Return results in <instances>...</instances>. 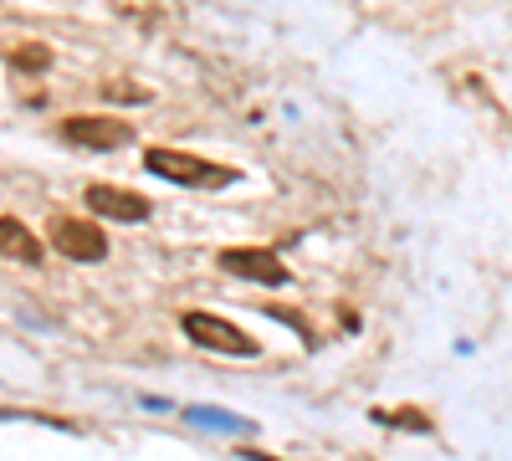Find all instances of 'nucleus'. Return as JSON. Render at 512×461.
Masks as SVG:
<instances>
[{"mask_svg": "<svg viewBox=\"0 0 512 461\" xmlns=\"http://www.w3.org/2000/svg\"><path fill=\"white\" fill-rule=\"evenodd\" d=\"M52 246L67 262H103L108 257V236L93 221H57L52 226Z\"/></svg>", "mask_w": 512, "mask_h": 461, "instance_id": "5", "label": "nucleus"}, {"mask_svg": "<svg viewBox=\"0 0 512 461\" xmlns=\"http://www.w3.org/2000/svg\"><path fill=\"white\" fill-rule=\"evenodd\" d=\"M16 72H47L52 67V52L47 47H36V41H31V47H16Z\"/></svg>", "mask_w": 512, "mask_h": 461, "instance_id": "8", "label": "nucleus"}, {"mask_svg": "<svg viewBox=\"0 0 512 461\" xmlns=\"http://www.w3.org/2000/svg\"><path fill=\"white\" fill-rule=\"evenodd\" d=\"M88 205L98 216H108V221H149V200L134 195V190H118V185H93Z\"/></svg>", "mask_w": 512, "mask_h": 461, "instance_id": "6", "label": "nucleus"}, {"mask_svg": "<svg viewBox=\"0 0 512 461\" xmlns=\"http://www.w3.org/2000/svg\"><path fill=\"white\" fill-rule=\"evenodd\" d=\"M103 93H108L113 103H118V98H134V103L144 98V88H134V82H108V88H103Z\"/></svg>", "mask_w": 512, "mask_h": 461, "instance_id": "10", "label": "nucleus"}, {"mask_svg": "<svg viewBox=\"0 0 512 461\" xmlns=\"http://www.w3.org/2000/svg\"><path fill=\"white\" fill-rule=\"evenodd\" d=\"M0 257L36 267V262H41V241H36V231H26L16 216H0Z\"/></svg>", "mask_w": 512, "mask_h": 461, "instance_id": "7", "label": "nucleus"}, {"mask_svg": "<svg viewBox=\"0 0 512 461\" xmlns=\"http://www.w3.org/2000/svg\"><path fill=\"white\" fill-rule=\"evenodd\" d=\"M180 328H185V339H195L205 354H226V359H251V354H256L251 333L236 328V323L221 318V313H185Z\"/></svg>", "mask_w": 512, "mask_h": 461, "instance_id": "1", "label": "nucleus"}, {"mask_svg": "<svg viewBox=\"0 0 512 461\" xmlns=\"http://www.w3.org/2000/svg\"><path fill=\"white\" fill-rule=\"evenodd\" d=\"M216 262H221V272H231L241 282H262V287L287 282V262L277 257V251H262V246H226Z\"/></svg>", "mask_w": 512, "mask_h": 461, "instance_id": "4", "label": "nucleus"}, {"mask_svg": "<svg viewBox=\"0 0 512 461\" xmlns=\"http://www.w3.org/2000/svg\"><path fill=\"white\" fill-rule=\"evenodd\" d=\"M144 170L169 180V185H231L236 180L231 170L205 164L200 154H185V149H144Z\"/></svg>", "mask_w": 512, "mask_h": 461, "instance_id": "2", "label": "nucleus"}, {"mask_svg": "<svg viewBox=\"0 0 512 461\" xmlns=\"http://www.w3.org/2000/svg\"><path fill=\"white\" fill-rule=\"evenodd\" d=\"M62 144L82 149V154H113L123 144H134V129L123 118H103V113H88V118H67L62 123Z\"/></svg>", "mask_w": 512, "mask_h": 461, "instance_id": "3", "label": "nucleus"}, {"mask_svg": "<svg viewBox=\"0 0 512 461\" xmlns=\"http://www.w3.org/2000/svg\"><path fill=\"white\" fill-rule=\"evenodd\" d=\"M190 421L195 426H221V431H246V421H236L226 410H190Z\"/></svg>", "mask_w": 512, "mask_h": 461, "instance_id": "9", "label": "nucleus"}]
</instances>
